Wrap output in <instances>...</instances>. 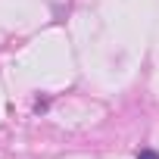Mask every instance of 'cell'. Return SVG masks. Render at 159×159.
Segmentation results:
<instances>
[{
	"instance_id": "6da1fadb",
	"label": "cell",
	"mask_w": 159,
	"mask_h": 159,
	"mask_svg": "<svg viewBox=\"0 0 159 159\" xmlns=\"http://www.w3.org/2000/svg\"><path fill=\"white\" fill-rule=\"evenodd\" d=\"M137 159H159V153H153V150H140Z\"/></svg>"
}]
</instances>
